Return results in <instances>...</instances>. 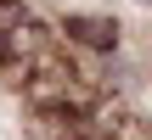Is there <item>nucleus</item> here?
<instances>
[{"mask_svg": "<svg viewBox=\"0 0 152 140\" xmlns=\"http://www.w3.org/2000/svg\"><path fill=\"white\" fill-rule=\"evenodd\" d=\"M68 34L85 39V45H96V51H107V45L118 39V28H113L107 17H68Z\"/></svg>", "mask_w": 152, "mask_h": 140, "instance_id": "1", "label": "nucleus"}]
</instances>
